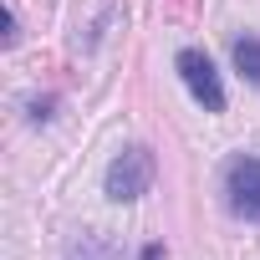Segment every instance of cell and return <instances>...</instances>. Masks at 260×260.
<instances>
[{"label": "cell", "mask_w": 260, "mask_h": 260, "mask_svg": "<svg viewBox=\"0 0 260 260\" xmlns=\"http://www.w3.org/2000/svg\"><path fill=\"white\" fill-rule=\"evenodd\" d=\"M107 199H117V204H133V199H143L148 194V184H153V153L148 148H122L112 164H107Z\"/></svg>", "instance_id": "cell-1"}, {"label": "cell", "mask_w": 260, "mask_h": 260, "mask_svg": "<svg viewBox=\"0 0 260 260\" xmlns=\"http://www.w3.org/2000/svg\"><path fill=\"white\" fill-rule=\"evenodd\" d=\"M179 77H184V87L194 92V102H199L204 112H224V87H219V72H214V61H209L204 51L184 46V51H179Z\"/></svg>", "instance_id": "cell-2"}, {"label": "cell", "mask_w": 260, "mask_h": 260, "mask_svg": "<svg viewBox=\"0 0 260 260\" xmlns=\"http://www.w3.org/2000/svg\"><path fill=\"white\" fill-rule=\"evenodd\" d=\"M224 194H230V209L240 219L260 224V158H235L224 169Z\"/></svg>", "instance_id": "cell-3"}, {"label": "cell", "mask_w": 260, "mask_h": 260, "mask_svg": "<svg viewBox=\"0 0 260 260\" xmlns=\"http://www.w3.org/2000/svg\"><path fill=\"white\" fill-rule=\"evenodd\" d=\"M230 51H235V67H240V77H250V82L260 87V36H240Z\"/></svg>", "instance_id": "cell-4"}, {"label": "cell", "mask_w": 260, "mask_h": 260, "mask_svg": "<svg viewBox=\"0 0 260 260\" xmlns=\"http://www.w3.org/2000/svg\"><path fill=\"white\" fill-rule=\"evenodd\" d=\"M67 260H112V245H102L97 235H82V240H72Z\"/></svg>", "instance_id": "cell-5"}, {"label": "cell", "mask_w": 260, "mask_h": 260, "mask_svg": "<svg viewBox=\"0 0 260 260\" xmlns=\"http://www.w3.org/2000/svg\"><path fill=\"white\" fill-rule=\"evenodd\" d=\"M21 36V21H16V6H6V46Z\"/></svg>", "instance_id": "cell-6"}]
</instances>
